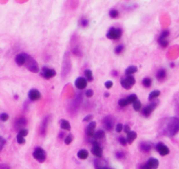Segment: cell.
<instances>
[{"label": "cell", "mask_w": 179, "mask_h": 169, "mask_svg": "<svg viewBox=\"0 0 179 169\" xmlns=\"http://www.w3.org/2000/svg\"><path fill=\"white\" fill-rule=\"evenodd\" d=\"M93 94H94V92H93V90H91V89L85 91V96L87 97H92Z\"/></svg>", "instance_id": "f35d334b"}, {"label": "cell", "mask_w": 179, "mask_h": 169, "mask_svg": "<svg viewBox=\"0 0 179 169\" xmlns=\"http://www.w3.org/2000/svg\"><path fill=\"white\" fill-rule=\"evenodd\" d=\"M151 148H152V145L149 143H142L141 145H140V149H141L143 152H149L151 150Z\"/></svg>", "instance_id": "7402d4cb"}, {"label": "cell", "mask_w": 179, "mask_h": 169, "mask_svg": "<svg viewBox=\"0 0 179 169\" xmlns=\"http://www.w3.org/2000/svg\"><path fill=\"white\" fill-rule=\"evenodd\" d=\"M103 124L107 130H112L113 129V120L110 118V117H107V118L103 121Z\"/></svg>", "instance_id": "2e32d148"}, {"label": "cell", "mask_w": 179, "mask_h": 169, "mask_svg": "<svg viewBox=\"0 0 179 169\" xmlns=\"http://www.w3.org/2000/svg\"><path fill=\"white\" fill-rule=\"evenodd\" d=\"M156 107H157V102H153V103H151L150 105L145 106V108L142 109V111H141L142 114H143V116L149 117L151 114H152V112L155 110Z\"/></svg>", "instance_id": "5b68a950"}, {"label": "cell", "mask_w": 179, "mask_h": 169, "mask_svg": "<svg viewBox=\"0 0 179 169\" xmlns=\"http://www.w3.org/2000/svg\"><path fill=\"white\" fill-rule=\"evenodd\" d=\"M170 35V31L169 30H165V31H162L161 35L159 36L158 38V42H160V41H163V40H167V37Z\"/></svg>", "instance_id": "ac0fdd59"}, {"label": "cell", "mask_w": 179, "mask_h": 169, "mask_svg": "<svg viewBox=\"0 0 179 169\" xmlns=\"http://www.w3.org/2000/svg\"><path fill=\"white\" fill-rule=\"evenodd\" d=\"M17 142L18 144H20V145H23V144H25V139L22 136H20L19 134L17 135Z\"/></svg>", "instance_id": "e575fe53"}, {"label": "cell", "mask_w": 179, "mask_h": 169, "mask_svg": "<svg viewBox=\"0 0 179 169\" xmlns=\"http://www.w3.org/2000/svg\"><path fill=\"white\" fill-rule=\"evenodd\" d=\"M137 99H138V98H137V95H136V94H131V95H129V96H127V103H129V104H133V103H135Z\"/></svg>", "instance_id": "4316f807"}, {"label": "cell", "mask_w": 179, "mask_h": 169, "mask_svg": "<svg viewBox=\"0 0 179 169\" xmlns=\"http://www.w3.org/2000/svg\"><path fill=\"white\" fill-rule=\"evenodd\" d=\"M120 82H121L122 87H123L124 89H127V90H129V89H131V88H132V86H130V84H129V82L125 80V78H122Z\"/></svg>", "instance_id": "4dcf8cb0"}, {"label": "cell", "mask_w": 179, "mask_h": 169, "mask_svg": "<svg viewBox=\"0 0 179 169\" xmlns=\"http://www.w3.org/2000/svg\"><path fill=\"white\" fill-rule=\"evenodd\" d=\"M73 134H69V135H67V137L64 139V143H65V145H70V144L73 142Z\"/></svg>", "instance_id": "1f68e13d"}, {"label": "cell", "mask_w": 179, "mask_h": 169, "mask_svg": "<svg viewBox=\"0 0 179 169\" xmlns=\"http://www.w3.org/2000/svg\"><path fill=\"white\" fill-rule=\"evenodd\" d=\"M125 80H127V82L130 84V86H134V84H135V82H136V80H135V78L133 77V75L127 76V77H125Z\"/></svg>", "instance_id": "f1b7e54d"}, {"label": "cell", "mask_w": 179, "mask_h": 169, "mask_svg": "<svg viewBox=\"0 0 179 169\" xmlns=\"http://www.w3.org/2000/svg\"><path fill=\"white\" fill-rule=\"evenodd\" d=\"M147 165L150 167V169H157L159 166V161L155 157H151L147 162Z\"/></svg>", "instance_id": "8fae6325"}, {"label": "cell", "mask_w": 179, "mask_h": 169, "mask_svg": "<svg viewBox=\"0 0 179 169\" xmlns=\"http://www.w3.org/2000/svg\"><path fill=\"white\" fill-rule=\"evenodd\" d=\"M156 150L159 152V154L165 157V155H168L170 153V149L167 147L163 143H158L156 145Z\"/></svg>", "instance_id": "52a82bcc"}, {"label": "cell", "mask_w": 179, "mask_h": 169, "mask_svg": "<svg viewBox=\"0 0 179 169\" xmlns=\"http://www.w3.org/2000/svg\"><path fill=\"white\" fill-rule=\"evenodd\" d=\"M104 86H105V88H107V89H111V88L113 87V82H111V80H107V82H105Z\"/></svg>", "instance_id": "ab89813d"}, {"label": "cell", "mask_w": 179, "mask_h": 169, "mask_svg": "<svg viewBox=\"0 0 179 169\" xmlns=\"http://www.w3.org/2000/svg\"><path fill=\"white\" fill-rule=\"evenodd\" d=\"M92 153L95 155L96 157H102V148L99 146V144L97 143V142H94V143H93Z\"/></svg>", "instance_id": "9c48e42d"}, {"label": "cell", "mask_w": 179, "mask_h": 169, "mask_svg": "<svg viewBox=\"0 0 179 169\" xmlns=\"http://www.w3.org/2000/svg\"><path fill=\"white\" fill-rule=\"evenodd\" d=\"M136 137H137V133H136L135 131H130L129 133L127 134V137H125L127 143V144H132L134 141L136 140Z\"/></svg>", "instance_id": "5bb4252c"}, {"label": "cell", "mask_w": 179, "mask_h": 169, "mask_svg": "<svg viewBox=\"0 0 179 169\" xmlns=\"http://www.w3.org/2000/svg\"><path fill=\"white\" fill-rule=\"evenodd\" d=\"M122 35V30L119 28H111L107 33V37L111 40H117L121 37Z\"/></svg>", "instance_id": "7a4b0ae2"}, {"label": "cell", "mask_w": 179, "mask_h": 169, "mask_svg": "<svg viewBox=\"0 0 179 169\" xmlns=\"http://www.w3.org/2000/svg\"><path fill=\"white\" fill-rule=\"evenodd\" d=\"M25 59H26V54L25 53H21V54H18L15 58V61L18 66H23L25 64Z\"/></svg>", "instance_id": "7c38bea8"}, {"label": "cell", "mask_w": 179, "mask_h": 169, "mask_svg": "<svg viewBox=\"0 0 179 169\" xmlns=\"http://www.w3.org/2000/svg\"><path fill=\"white\" fill-rule=\"evenodd\" d=\"M28 133H29V131H28V129H21L20 131H19V135L22 137H25L26 135H28Z\"/></svg>", "instance_id": "d590c367"}, {"label": "cell", "mask_w": 179, "mask_h": 169, "mask_svg": "<svg viewBox=\"0 0 179 169\" xmlns=\"http://www.w3.org/2000/svg\"><path fill=\"white\" fill-rule=\"evenodd\" d=\"M104 96H105V97H109V96H110V94H109V93L107 92V93H104Z\"/></svg>", "instance_id": "f6af8a7d"}, {"label": "cell", "mask_w": 179, "mask_h": 169, "mask_svg": "<svg viewBox=\"0 0 179 169\" xmlns=\"http://www.w3.org/2000/svg\"><path fill=\"white\" fill-rule=\"evenodd\" d=\"M118 104H119V106H120V107H127V106L129 105V103H127V98H121V99H119Z\"/></svg>", "instance_id": "836d02e7"}, {"label": "cell", "mask_w": 179, "mask_h": 169, "mask_svg": "<svg viewBox=\"0 0 179 169\" xmlns=\"http://www.w3.org/2000/svg\"><path fill=\"white\" fill-rule=\"evenodd\" d=\"M41 76L44 77L45 79H50L56 76V71L54 69H51V68L44 67L42 68V72H41Z\"/></svg>", "instance_id": "8992f818"}, {"label": "cell", "mask_w": 179, "mask_h": 169, "mask_svg": "<svg viewBox=\"0 0 179 169\" xmlns=\"http://www.w3.org/2000/svg\"><path fill=\"white\" fill-rule=\"evenodd\" d=\"M142 84H143L145 88H150L151 86H152V79L149 78V77H145V78L142 79Z\"/></svg>", "instance_id": "cb8c5ba5"}, {"label": "cell", "mask_w": 179, "mask_h": 169, "mask_svg": "<svg viewBox=\"0 0 179 169\" xmlns=\"http://www.w3.org/2000/svg\"><path fill=\"white\" fill-rule=\"evenodd\" d=\"M0 120L2 121V122H6V121L9 120V115L6 113H1L0 114Z\"/></svg>", "instance_id": "8d00e7d4"}, {"label": "cell", "mask_w": 179, "mask_h": 169, "mask_svg": "<svg viewBox=\"0 0 179 169\" xmlns=\"http://www.w3.org/2000/svg\"><path fill=\"white\" fill-rule=\"evenodd\" d=\"M165 76H167V72H165V70H163V69H160V70L157 72V78H158V80H160V82L165 78Z\"/></svg>", "instance_id": "d6986e66"}, {"label": "cell", "mask_w": 179, "mask_h": 169, "mask_svg": "<svg viewBox=\"0 0 179 169\" xmlns=\"http://www.w3.org/2000/svg\"><path fill=\"white\" fill-rule=\"evenodd\" d=\"M29 98L33 102H36V100H39L41 98V93L37 89H32V90L29 91Z\"/></svg>", "instance_id": "ba28073f"}, {"label": "cell", "mask_w": 179, "mask_h": 169, "mask_svg": "<svg viewBox=\"0 0 179 169\" xmlns=\"http://www.w3.org/2000/svg\"><path fill=\"white\" fill-rule=\"evenodd\" d=\"M104 135H105V132H104L103 130H98V131L94 134V136H95L96 139H103Z\"/></svg>", "instance_id": "f546056e"}, {"label": "cell", "mask_w": 179, "mask_h": 169, "mask_svg": "<svg viewBox=\"0 0 179 169\" xmlns=\"http://www.w3.org/2000/svg\"><path fill=\"white\" fill-rule=\"evenodd\" d=\"M95 128H96V123L95 122L90 123L87 128V134L89 136H94V134H95Z\"/></svg>", "instance_id": "4fadbf2b"}, {"label": "cell", "mask_w": 179, "mask_h": 169, "mask_svg": "<svg viewBox=\"0 0 179 169\" xmlns=\"http://www.w3.org/2000/svg\"><path fill=\"white\" fill-rule=\"evenodd\" d=\"M0 139H1V136H0Z\"/></svg>", "instance_id": "bcb514c9"}, {"label": "cell", "mask_w": 179, "mask_h": 169, "mask_svg": "<svg viewBox=\"0 0 179 169\" xmlns=\"http://www.w3.org/2000/svg\"><path fill=\"white\" fill-rule=\"evenodd\" d=\"M33 157L38 161V162H40V163H43L44 161L46 159V153L42 148H36L33 152Z\"/></svg>", "instance_id": "277c9868"}, {"label": "cell", "mask_w": 179, "mask_h": 169, "mask_svg": "<svg viewBox=\"0 0 179 169\" xmlns=\"http://www.w3.org/2000/svg\"><path fill=\"white\" fill-rule=\"evenodd\" d=\"M122 130H123V125H122V124H117V125H116V131L118 132H121Z\"/></svg>", "instance_id": "74e56055"}, {"label": "cell", "mask_w": 179, "mask_h": 169, "mask_svg": "<svg viewBox=\"0 0 179 169\" xmlns=\"http://www.w3.org/2000/svg\"><path fill=\"white\" fill-rule=\"evenodd\" d=\"M179 131V118L178 117H172L165 126V134L168 136H173Z\"/></svg>", "instance_id": "6da1fadb"}, {"label": "cell", "mask_w": 179, "mask_h": 169, "mask_svg": "<svg viewBox=\"0 0 179 169\" xmlns=\"http://www.w3.org/2000/svg\"><path fill=\"white\" fill-rule=\"evenodd\" d=\"M137 67L136 66H130V67L127 68V70H125V75L127 76H129V75H133L134 73H136L137 72Z\"/></svg>", "instance_id": "e0dca14e"}, {"label": "cell", "mask_w": 179, "mask_h": 169, "mask_svg": "<svg viewBox=\"0 0 179 169\" xmlns=\"http://www.w3.org/2000/svg\"><path fill=\"white\" fill-rule=\"evenodd\" d=\"M119 142H120V143H121V145H123V146H125L127 145V140H125V137H119Z\"/></svg>", "instance_id": "7bdbcfd3"}, {"label": "cell", "mask_w": 179, "mask_h": 169, "mask_svg": "<svg viewBox=\"0 0 179 169\" xmlns=\"http://www.w3.org/2000/svg\"><path fill=\"white\" fill-rule=\"evenodd\" d=\"M133 108L135 111H140V109H141V103H140V100H136L135 103H133Z\"/></svg>", "instance_id": "83f0119b"}, {"label": "cell", "mask_w": 179, "mask_h": 169, "mask_svg": "<svg viewBox=\"0 0 179 169\" xmlns=\"http://www.w3.org/2000/svg\"><path fill=\"white\" fill-rule=\"evenodd\" d=\"M77 157H78L80 160H85V159H87V157H89V152H87V150H85V149H81V150L78 151V153H77Z\"/></svg>", "instance_id": "9a60e30c"}, {"label": "cell", "mask_w": 179, "mask_h": 169, "mask_svg": "<svg viewBox=\"0 0 179 169\" xmlns=\"http://www.w3.org/2000/svg\"><path fill=\"white\" fill-rule=\"evenodd\" d=\"M60 125H61V128L63 129V130H71V124H70L67 121L65 120H62L60 122Z\"/></svg>", "instance_id": "ffe728a7"}, {"label": "cell", "mask_w": 179, "mask_h": 169, "mask_svg": "<svg viewBox=\"0 0 179 169\" xmlns=\"http://www.w3.org/2000/svg\"><path fill=\"white\" fill-rule=\"evenodd\" d=\"M92 120H93V115L92 114H89V115H87V116L83 118V122H91Z\"/></svg>", "instance_id": "b9f144b4"}, {"label": "cell", "mask_w": 179, "mask_h": 169, "mask_svg": "<svg viewBox=\"0 0 179 169\" xmlns=\"http://www.w3.org/2000/svg\"><path fill=\"white\" fill-rule=\"evenodd\" d=\"M79 24H80V26H82V28H87V26H89V20H87L85 17H81L80 20H79Z\"/></svg>", "instance_id": "d4e9b609"}, {"label": "cell", "mask_w": 179, "mask_h": 169, "mask_svg": "<svg viewBox=\"0 0 179 169\" xmlns=\"http://www.w3.org/2000/svg\"><path fill=\"white\" fill-rule=\"evenodd\" d=\"M4 145H6V140L1 137V139H0V151L2 150V148L4 147Z\"/></svg>", "instance_id": "60d3db41"}, {"label": "cell", "mask_w": 179, "mask_h": 169, "mask_svg": "<svg viewBox=\"0 0 179 169\" xmlns=\"http://www.w3.org/2000/svg\"><path fill=\"white\" fill-rule=\"evenodd\" d=\"M109 15H110V17L113 18V19H116V18H118V16H119L118 10H116V9L110 10V12H109Z\"/></svg>", "instance_id": "603a6c76"}, {"label": "cell", "mask_w": 179, "mask_h": 169, "mask_svg": "<svg viewBox=\"0 0 179 169\" xmlns=\"http://www.w3.org/2000/svg\"><path fill=\"white\" fill-rule=\"evenodd\" d=\"M122 131H124L125 132V133H129V132L131 131V129H130V127H129V126L127 125H125V126H123V130H122Z\"/></svg>", "instance_id": "ee69618b"}, {"label": "cell", "mask_w": 179, "mask_h": 169, "mask_svg": "<svg viewBox=\"0 0 179 169\" xmlns=\"http://www.w3.org/2000/svg\"><path fill=\"white\" fill-rule=\"evenodd\" d=\"M26 68L29 69L31 72H34V73H37L39 71V68H38V64L36 62L34 58H32L30 55L26 54V59H25V64Z\"/></svg>", "instance_id": "3957f363"}, {"label": "cell", "mask_w": 179, "mask_h": 169, "mask_svg": "<svg viewBox=\"0 0 179 169\" xmlns=\"http://www.w3.org/2000/svg\"><path fill=\"white\" fill-rule=\"evenodd\" d=\"M75 86L77 89H79V90H83V89H85V87L87 86V79L84 78V77H78V78L75 80Z\"/></svg>", "instance_id": "30bf717a"}, {"label": "cell", "mask_w": 179, "mask_h": 169, "mask_svg": "<svg viewBox=\"0 0 179 169\" xmlns=\"http://www.w3.org/2000/svg\"><path fill=\"white\" fill-rule=\"evenodd\" d=\"M84 74H85V79H87V82H93L92 71H91V70H85Z\"/></svg>", "instance_id": "484cf974"}, {"label": "cell", "mask_w": 179, "mask_h": 169, "mask_svg": "<svg viewBox=\"0 0 179 169\" xmlns=\"http://www.w3.org/2000/svg\"><path fill=\"white\" fill-rule=\"evenodd\" d=\"M124 50V47L122 46V44H119V46H117V47L115 48V53L116 54H121L122 52H123Z\"/></svg>", "instance_id": "d6a6232c"}, {"label": "cell", "mask_w": 179, "mask_h": 169, "mask_svg": "<svg viewBox=\"0 0 179 169\" xmlns=\"http://www.w3.org/2000/svg\"><path fill=\"white\" fill-rule=\"evenodd\" d=\"M159 95H160V91H159V90L152 91V92L150 93V95H149V100H153V99L157 98Z\"/></svg>", "instance_id": "44dd1931"}]
</instances>
